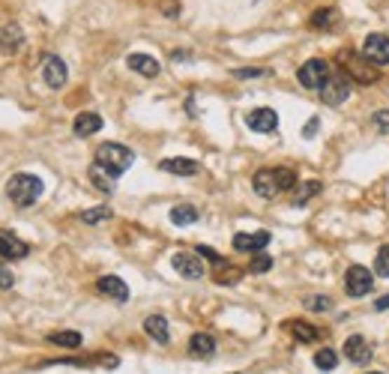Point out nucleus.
Returning a JSON list of instances; mask_svg holds the SVG:
<instances>
[{
  "label": "nucleus",
  "mask_w": 389,
  "mask_h": 374,
  "mask_svg": "<svg viewBox=\"0 0 389 374\" xmlns=\"http://www.w3.org/2000/svg\"><path fill=\"white\" fill-rule=\"evenodd\" d=\"M42 192H46V183L36 177V174H15V177H9V183H6V195L9 201L15 203V207H33L39 198H42Z\"/></svg>",
  "instance_id": "nucleus-1"
},
{
  "label": "nucleus",
  "mask_w": 389,
  "mask_h": 374,
  "mask_svg": "<svg viewBox=\"0 0 389 374\" xmlns=\"http://www.w3.org/2000/svg\"><path fill=\"white\" fill-rule=\"evenodd\" d=\"M132 162H135V153H132L129 147H123V144L108 141V144H102V147L96 150V165H99V168H105V171H108L111 177L126 174L129 168H132Z\"/></svg>",
  "instance_id": "nucleus-2"
},
{
  "label": "nucleus",
  "mask_w": 389,
  "mask_h": 374,
  "mask_svg": "<svg viewBox=\"0 0 389 374\" xmlns=\"http://www.w3.org/2000/svg\"><path fill=\"white\" fill-rule=\"evenodd\" d=\"M296 81L303 84V87H308V90H320V87L329 81V63L320 60V58L303 63L296 69Z\"/></svg>",
  "instance_id": "nucleus-3"
},
{
  "label": "nucleus",
  "mask_w": 389,
  "mask_h": 374,
  "mask_svg": "<svg viewBox=\"0 0 389 374\" xmlns=\"http://www.w3.org/2000/svg\"><path fill=\"white\" fill-rule=\"evenodd\" d=\"M374 288V273L365 267H350L348 273H344V290H348V297H365V293H371Z\"/></svg>",
  "instance_id": "nucleus-4"
},
{
  "label": "nucleus",
  "mask_w": 389,
  "mask_h": 374,
  "mask_svg": "<svg viewBox=\"0 0 389 374\" xmlns=\"http://www.w3.org/2000/svg\"><path fill=\"white\" fill-rule=\"evenodd\" d=\"M171 267L177 269V276H183V279H189V281L204 279V260H201V255L174 252V255H171Z\"/></svg>",
  "instance_id": "nucleus-5"
},
{
  "label": "nucleus",
  "mask_w": 389,
  "mask_h": 374,
  "mask_svg": "<svg viewBox=\"0 0 389 374\" xmlns=\"http://www.w3.org/2000/svg\"><path fill=\"white\" fill-rule=\"evenodd\" d=\"M362 58L374 63V66H386L389 63V36L386 33H369L362 42Z\"/></svg>",
  "instance_id": "nucleus-6"
},
{
  "label": "nucleus",
  "mask_w": 389,
  "mask_h": 374,
  "mask_svg": "<svg viewBox=\"0 0 389 374\" xmlns=\"http://www.w3.org/2000/svg\"><path fill=\"white\" fill-rule=\"evenodd\" d=\"M341 58H344V69L350 72V81L371 84L374 78H377V66H374V63H369L365 58H360V54H353V51L348 54V51H344Z\"/></svg>",
  "instance_id": "nucleus-7"
},
{
  "label": "nucleus",
  "mask_w": 389,
  "mask_h": 374,
  "mask_svg": "<svg viewBox=\"0 0 389 374\" xmlns=\"http://www.w3.org/2000/svg\"><path fill=\"white\" fill-rule=\"evenodd\" d=\"M42 78H46V84L51 90H60L66 84V78H69V69H66V63L57 54H46L42 58Z\"/></svg>",
  "instance_id": "nucleus-8"
},
{
  "label": "nucleus",
  "mask_w": 389,
  "mask_h": 374,
  "mask_svg": "<svg viewBox=\"0 0 389 374\" xmlns=\"http://www.w3.org/2000/svg\"><path fill=\"white\" fill-rule=\"evenodd\" d=\"M350 84L353 81L348 75H332L329 81L320 87V99H324L327 105H341V102L350 96Z\"/></svg>",
  "instance_id": "nucleus-9"
},
{
  "label": "nucleus",
  "mask_w": 389,
  "mask_h": 374,
  "mask_svg": "<svg viewBox=\"0 0 389 374\" xmlns=\"http://www.w3.org/2000/svg\"><path fill=\"white\" fill-rule=\"evenodd\" d=\"M246 126L252 132H261V135H270L279 129V114H275L273 108H254L246 114Z\"/></svg>",
  "instance_id": "nucleus-10"
},
{
  "label": "nucleus",
  "mask_w": 389,
  "mask_h": 374,
  "mask_svg": "<svg viewBox=\"0 0 389 374\" xmlns=\"http://www.w3.org/2000/svg\"><path fill=\"white\" fill-rule=\"evenodd\" d=\"M30 255V246L21 240V236H15L13 231H0V258L4 260H21Z\"/></svg>",
  "instance_id": "nucleus-11"
},
{
  "label": "nucleus",
  "mask_w": 389,
  "mask_h": 374,
  "mask_svg": "<svg viewBox=\"0 0 389 374\" xmlns=\"http://www.w3.org/2000/svg\"><path fill=\"white\" fill-rule=\"evenodd\" d=\"M270 246V231H252V234H237L233 236V248L237 252H249V255H258Z\"/></svg>",
  "instance_id": "nucleus-12"
},
{
  "label": "nucleus",
  "mask_w": 389,
  "mask_h": 374,
  "mask_svg": "<svg viewBox=\"0 0 389 374\" xmlns=\"http://www.w3.org/2000/svg\"><path fill=\"white\" fill-rule=\"evenodd\" d=\"M252 189L258 192L261 198H275L279 195V180H275V168H261V171H254L252 177Z\"/></svg>",
  "instance_id": "nucleus-13"
},
{
  "label": "nucleus",
  "mask_w": 389,
  "mask_h": 374,
  "mask_svg": "<svg viewBox=\"0 0 389 374\" xmlns=\"http://www.w3.org/2000/svg\"><path fill=\"white\" fill-rule=\"evenodd\" d=\"M344 356L350 362H357V366H365V362L371 359V345L365 335H350L348 342H344Z\"/></svg>",
  "instance_id": "nucleus-14"
},
{
  "label": "nucleus",
  "mask_w": 389,
  "mask_h": 374,
  "mask_svg": "<svg viewBox=\"0 0 389 374\" xmlns=\"http://www.w3.org/2000/svg\"><path fill=\"white\" fill-rule=\"evenodd\" d=\"M126 63H129L132 72H138V75H144V78H156V75H159V69H162V63L156 60L153 54H141V51L129 54Z\"/></svg>",
  "instance_id": "nucleus-15"
},
{
  "label": "nucleus",
  "mask_w": 389,
  "mask_h": 374,
  "mask_svg": "<svg viewBox=\"0 0 389 374\" xmlns=\"http://www.w3.org/2000/svg\"><path fill=\"white\" fill-rule=\"evenodd\" d=\"M159 168L165 174H177V177H195L201 171V165L195 159H183V156H174V159H162Z\"/></svg>",
  "instance_id": "nucleus-16"
},
{
  "label": "nucleus",
  "mask_w": 389,
  "mask_h": 374,
  "mask_svg": "<svg viewBox=\"0 0 389 374\" xmlns=\"http://www.w3.org/2000/svg\"><path fill=\"white\" fill-rule=\"evenodd\" d=\"M96 290L99 293H105V297H111L114 302H126L129 300V288H126V281L123 279H117V276H102L96 281Z\"/></svg>",
  "instance_id": "nucleus-17"
},
{
  "label": "nucleus",
  "mask_w": 389,
  "mask_h": 374,
  "mask_svg": "<svg viewBox=\"0 0 389 374\" xmlns=\"http://www.w3.org/2000/svg\"><path fill=\"white\" fill-rule=\"evenodd\" d=\"M72 129H75L78 138H87V135H96L99 129H102V117H99L96 111H81V114L75 117Z\"/></svg>",
  "instance_id": "nucleus-18"
},
{
  "label": "nucleus",
  "mask_w": 389,
  "mask_h": 374,
  "mask_svg": "<svg viewBox=\"0 0 389 374\" xmlns=\"http://www.w3.org/2000/svg\"><path fill=\"white\" fill-rule=\"evenodd\" d=\"M285 330L291 333L296 342H303V345H311V342H318V338H320V330H318L315 323H308V321H287Z\"/></svg>",
  "instance_id": "nucleus-19"
},
{
  "label": "nucleus",
  "mask_w": 389,
  "mask_h": 374,
  "mask_svg": "<svg viewBox=\"0 0 389 374\" xmlns=\"http://www.w3.org/2000/svg\"><path fill=\"white\" fill-rule=\"evenodd\" d=\"M144 333H147L153 342H159V345H168V338H171V333H168V321H165L162 314H150L147 321H144Z\"/></svg>",
  "instance_id": "nucleus-20"
},
{
  "label": "nucleus",
  "mask_w": 389,
  "mask_h": 374,
  "mask_svg": "<svg viewBox=\"0 0 389 374\" xmlns=\"http://www.w3.org/2000/svg\"><path fill=\"white\" fill-rule=\"evenodd\" d=\"M189 350H192V356H201V359H210L216 354V338L207 335V333H195L189 338Z\"/></svg>",
  "instance_id": "nucleus-21"
},
{
  "label": "nucleus",
  "mask_w": 389,
  "mask_h": 374,
  "mask_svg": "<svg viewBox=\"0 0 389 374\" xmlns=\"http://www.w3.org/2000/svg\"><path fill=\"white\" fill-rule=\"evenodd\" d=\"M21 45H25V33H21V27L15 25V21L0 30V48H4L6 54H15Z\"/></svg>",
  "instance_id": "nucleus-22"
},
{
  "label": "nucleus",
  "mask_w": 389,
  "mask_h": 374,
  "mask_svg": "<svg viewBox=\"0 0 389 374\" xmlns=\"http://www.w3.org/2000/svg\"><path fill=\"white\" fill-rule=\"evenodd\" d=\"M114 180L117 177H111L105 168H99L96 162L90 165V183L99 189V192H105V195H111V192H114Z\"/></svg>",
  "instance_id": "nucleus-23"
},
{
  "label": "nucleus",
  "mask_w": 389,
  "mask_h": 374,
  "mask_svg": "<svg viewBox=\"0 0 389 374\" xmlns=\"http://www.w3.org/2000/svg\"><path fill=\"white\" fill-rule=\"evenodd\" d=\"M48 342L51 345H57V347H69V350H75V347H81V333H75V330H63V333H51L48 335Z\"/></svg>",
  "instance_id": "nucleus-24"
},
{
  "label": "nucleus",
  "mask_w": 389,
  "mask_h": 374,
  "mask_svg": "<svg viewBox=\"0 0 389 374\" xmlns=\"http://www.w3.org/2000/svg\"><path fill=\"white\" fill-rule=\"evenodd\" d=\"M171 222L174 225H195L198 210L192 207V203H177V207H171Z\"/></svg>",
  "instance_id": "nucleus-25"
},
{
  "label": "nucleus",
  "mask_w": 389,
  "mask_h": 374,
  "mask_svg": "<svg viewBox=\"0 0 389 374\" xmlns=\"http://www.w3.org/2000/svg\"><path fill=\"white\" fill-rule=\"evenodd\" d=\"M320 189H324V186H320V180H308V183H303V186L296 189V195H294V207H303L306 201L320 195Z\"/></svg>",
  "instance_id": "nucleus-26"
},
{
  "label": "nucleus",
  "mask_w": 389,
  "mask_h": 374,
  "mask_svg": "<svg viewBox=\"0 0 389 374\" xmlns=\"http://www.w3.org/2000/svg\"><path fill=\"white\" fill-rule=\"evenodd\" d=\"M315 366H318L320 371H332V368L339 366V354H336V350H329V347L318 350V354H315Z\"/></svg>",
  "instance_id": "nucleus-27"
},
{
  "label": "nucleus",
  "mask_w": 389,
  "mask_h": 374,
  "mask_svg": "<svg viewBox=\"0 0 389 374\" xmlns=\"http://www.w3.org/2000/svg\"><path fill=\"white\" fill-rule=\"evenodd\" d=\"M332 25H336V9H318V13L311 15V27L315 30H324Z\"/></svg>",
  "instance_id": "nucleus-28"
},
{
  "label": "nucleus",
  "mask_w": 389,
  "mask_h": 374,
  "mask_svg": "<svg viewBox=\"0 0 389 374\" xmlns=\"http://www.w3.org/2000/svg\"><path fill=\"white\" fill-rule=\"evenodd\" d=\"M111 219V207H93V210H84L81 213V222L84 225H99V222H108Z\"/></svg>",
  "instance_id": "nucleus-29"
},
{
  "label": "nucleus",
  "mask_w": 389,
  "mask_h": 374,
  "mask_svg": "<svg viewBox=\"0 0 389 374\" xmlns=\"http://www.w3.org/2000/svg\"><path fill=\"white\" fill-rule=\"evenodd\" d=\"M306 309L308 312H329L332 309V300L324 297V293H315V297H306Z\"/></svg>",
  "instance_id": "nucleus-30"
},
{
  "label": "nucleus",
  "mask_w": 389,
  "mask_h": 374,
  "mask_svg": "<svg viewBox=\"0 0 389 374\" xmlns=\"http://www.w3.org/2000/svg\"><path fill=\"white\" fill-rule=\"evenodd\" d=\"M275 180H279V189L287 192L296 186V174L291 171V168H275Z\"/></svg>",
  "instance_id": "nucleus-31"
},
{
  "label": "nucleus",
  "mask_w": 389,
  "mask_h": 374,
  "mask_svg": "<svg viewBox=\"0 0 389 374\" xmlns=\"http://www.w3.org/2000/svg\"><path fill=\"white\" fill-rule=\"evenodd\" d=\"M374 273L377 276H389V243L381 246V252L374 258Z\"/></svg>",
  "instance_id": "nucleus-32"
},
{
  "label": "nucleus",
  "mask_w": 389,
  "mask_h": 374,
  "mask_svg": "<svg viewBox=\"0 0 389 374\" xmlns=\"http://www.w3.org/2000/svg\"><path fill=\"white\" fill-rule=\"evenodd\" d=\"M270 267H273V258H270V255H261V252L254 255V258H252V264H249L252 273H266Z\"/></svg>",
  "instance_id": "nucleus-33"
},
{
  "label": "nucleus",
  "mask_w": 389,
  "mask_h": 374,
  "mask_svg": "<svg viewBox=\"0 0 389 374\" xmlns=\"http://www.w3.org/2000/svg\"><path fill=\"white\" fill-rule=\"evenodd\" d=\"M198 255H201V258H207L210 264H216V267H221V264H225V260H221V255L216 252V248H210V246H198Z\"/></svg>",
  "instance_id": "nucleus-34"
},
{
  "label": "nucleus",
  "mask_w": 389,
  "mask_h": 374,
  "mask_svg": "<svg viewBox=\"0 0 389 374\" xmlns=\"http://www.w3.org/2000/svg\"><path fill=\"white\" fill-rule=\"evenodd\" d=\"M13 285H15V276L9 273L4 264H0V288H13Z\"/></svg>",
  "instance_id": "nucleus-35"
},
{
  "label": "nucleus",
  "mask_w": 389,
  "mask_h": 374,
  "mask_svg": "<svg viewBox=\"0 0 389 374\" xmlns=\"http://www.w3.org/2000/svg\"><path fill=\"white\" fill-rule=\"evenodd\" d=\"M320 129V120L318 117H311L308 123H306V126H303V138H315V132Z\"/></svg>",
  "instance_id": "nucleus-36"
},
{
  "label": "nucleus",
  "mask_w": 389,
  "mask_h": 374,
  "mask_svg": "<svg viewBox=\"0 0 389 374\" xmlns=\"http://www.w3.org/2000/svg\"><path fill=\"white\" fill-rule=\"evenodd\" d=\"M374 126L377 129H389V108L377 111V114H374Z\"/></svg>",
  "instance_id": "nucleus-37"
},
{
  "label": "nucleus",
  "mask_w": 389,
  "mask_h": 374,
  "mask_svg": "<svg viewBox=\"0 0 389 374\" xmlns=\"http://www.w3.org/2000/svg\"><path fill=\"white\" fill-rule=\"evenodd\" d=\"M165 13H168V18H177V13H180V4H174V0H165Z\"/></svg>",
  "instance_id": "nucleus-38"
},
{
  "label": "nucleus",
  "mask_w": 389,
  "mask_h": 374,
  "mask_svg": "<svg viewBox=\"0 0 389 374\" xmlns=\"http://www.w3.org/2000/svg\"><path fill=\"white\" fill-rule=\"evenodd\" d=\"M233 75L237 78H258V75H264V69H237Z\"/></svg>",
  "instance_id": "nucleus-39"
},
{
  "label": "nucleus",
  "mask_w": 389,
  "mask_h": 374,
  "mask_svg": "<svg viewBox=\"0 0 389 374\" xmlns=\"http://www.w3.org/2000/svg\"><path fill=\"white\" fill-rule=\"evenodd\" d=\"M374 309H377V312H386V309H389V293H383L381 300H374Z\"/></svg>",
  "instance_id": "nucleus-40"
},
{
  "label": "nucleus",
  "mask_w": 389,
  "mask_h": 374,
  "mask_svg": "<svg viewBox=\"0 0 389 374\" xmlns=\"http://www.w3.org/2000/svg\"><path fill=\"white\" fill-rule=\"evenodd\" d=\"M369 374H383V371H369Z\"/></svg>",
  "instance_id": "nucleus-41"
}]
</instances>
